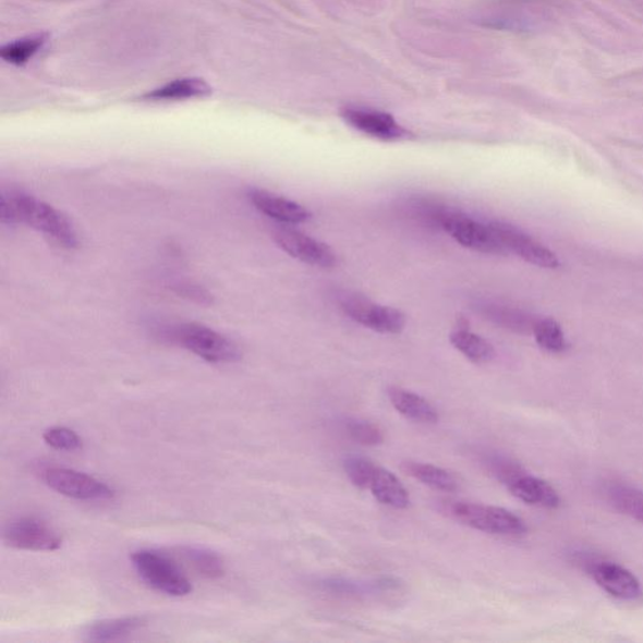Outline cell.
<instances>
[{"mask_svg":"<svg viewBox=\"0 0 643 643\" xmlns=\"http://www.w3.org/2000/svg\"><path fill=\"white\" fill-rule=\"evenodd\" d=\"M0 219L3 225H26L53 239L64 248H76L78 238L72 221L36 196L22 192H3L0 196Z\"/></svg>","mask_w":643,"mask_h":643,"instance_id":"6da1fadb","label":"cell"},{"mask_svg":"<svg viewBox=\"0 0 643 643\" xmlns=\"http://www.w3.org/2000/svg\"><path fill=\"white\" fill-rule=\"evenodd\" d=\"M139 579L151 589L171 597L191 595L193 585L181 568L169 556L151 549L135 551L131 556Z\"/></svg>","mask_w":643,"mask_h":643,"instance_id":"7a4b0ae2","label":"cell"},{"mask_svg":"<svg viewBox=\"0 0 643 643\" xmlns=\"http://www.w3.org/2000/svg\"><path fill=\"white\" fill-rule=\"evenodd\" d=\"M448 512L458 522L484 533L515 537L526 532L522 519L505 508L480 502L453 501L449 505Z\"/></svg>","mask_w":643,"mask_h":643,"instance_id":"3957f363","label":"cell"},{"mask_svg":"<svg viewBox=\"0 0 643 643\" xmlns=\"http://www.w3.org/2000/svg\"><path fill=\"white\" fill-rule=\"evenodd\" d=\"M172 340L211 364H233L242 359V351L234 341L199 324L177 327Z\"/></svg>","mask_w":643,"mask_h":643,"instance_id":"277c9868","label":"cell"},{"mask_svg":"<svg viewBox=\"0 0 643 643\" xmlns=\"http://www.w3.org/2000/svg\"><path fill=\"white\" fill-rule=\"evenodd\" d=\"M441 226L453 241L468 250L484 254L508 253L490 225H482V222L465 216V214L445 213L441 216Z\"/></svg>","mask_w":643,"mask_h":643,"instance_id":"5b68a950","label":"cell"},{"mask_svg":"<svg viewBox=\"0 0 643 643\" xmlns=\"http://www.w3.org/2000/svg\"><path fill=\"white\" fill-rule=\"evenodd\" d=\"M44 481L49 488L72 499L107 500L114 496L109 485L73 469L48 468L44 472Z\"/></svg>","mask_w":643,"mask_h":643,"instance_id":"8992f818","label":"cell"},{"mask_svg":"<svg viewBox=\"0 0 643 643\" xmlns=\"http://www.w3.org/2000/svg\"><path fill=\"white\" fill-rule=\"evenodd\" d=\"M342 310L357 324L384 335H398L405 328L407 318L402 312L392 307L381 306L364 296H344Z\"/></svg>","mask_w":643,"mask_h":643,"instance_id":"52a82bcc","label":"cell"},{"mask_svg":"<svg viewBox=\"0 0 643 643\" xmlns=\"http://www.w3.org/2000/svg\"><path fill=\"white\" fill-rule=\"evenodd\" d=\"M3 538L7 546L22 550L52 551L62 546L61 535L36 518H20L8 523Z\"/></svg>","mask_w":643,"mask_h":643,"instance_id":"ba28073f","label":"cell"},{"mask_svg":"<svg viewBox=\"0 0 643 643\" xmlns=\"http://www.w3.org/2000/svg\"><path fill=\"white\" fill-rule=\"evenodd\" d=\"M490 226L508 253H514L519 258L541 268L554 269L559 266L554 252L522 232L521 229L501 221H493Z\"/></svg>","mask_w":643,"mask_h":643,"instance_id":"9c48e42d","label":"cell"},{"mask_svg":"<svg viewBox=\"0 0 643 643\" xmlns=\"http://www.w3.org/2000/svg\"><path fill=\"white\" fill-rule=\"evenodd\" d=\"M276 243L291 257L313 267L329 268L335 266L336 255L325 243L306 235L299 230L280 228L274 234Z\"/></svg>","mask_w":643,"mask_h":643,"instance_id":"30bf717a","label":"cell"},{"mask_svg":"<svg viewBox=\"0 0 643 643\" xmlns=\"http://www.w3.org/2000/svg\"><path fill=\"white\" fill-rule=\"evenodd\" d=\"M342 117L353 129L362 134L393 142L407 136V130L399 125L391 114L381 111L349 107L343 110Z\"/></svg>","mask_w":643,"mask_h":643,"instance_id":"8fae6325","label":"cell"},{"mask_svg":"<svg viewBox=\"0 0 643 643\" xmlns=\"http://www.w3.org/2000/svg\"><path fill=\"white\" fill-rule=\"evenodd\" d=\"M250 199L254 208L270 219L283 222V225H302L311 218V213L299 203L286 199L260 189L250 192Z\"/></svg>","mask_w":643,"mask_h":643,"instance_id":"7c38bea8","label":"cell"},{"mask_svg":"<svg viewBox=\"0 0 643 643\" xmlns=\"http://www.w3.org/2000/svg\"><path fill=\"white\" fill-rule=\"evenodd\" d=\"M592 575L600 589L616 598L631 600L642 595L636 575L620 565L600 562L593 567Z\"/></svg>","mask_w":643,"mask_h":643,"instance_id":"4fadbf2b","label":"cell"},{"mask_svg":"<svg viewBox=\"0 0 643 643\" xmlns=\"http://www.w3.org/2000/svg\"><path fill=\"white\" fill-rule=\"evenodd\" d=\"M508 489L515 498L525 502V505L555 509L559 506V496L557 490L548 484L532 475L517 473L508 482Z\"/></svg>","mask_w":643,"mask_h":643,"instance_id":"5bb4252c","label":"cell"},{"mask_svg":"<svg viewBox=\"0 0 643 643\" xmlns=\"http://www.w3.org/2000/svg\"><path fill=\"white\" fill-rule=\"evenodd\" d=\"M368 490L386 507L407 509L410 506V496L405 486L398 476L381 466H376Z\"/></svg>","mask_w":643,"mask_h":643,"instance_id":"9a60e30c","label":"cell"},{"mask_svg":"<svg viewBox=\"0 0 643 643\" xmlns=\"http://www.w3.org/2000/svg\"><path fill=\"white\" fill-rule=\"evenodd\" d=\"M389 399L395 410L403 417L411 420V422L420 424L438 423V411L423 396L400 389V387H391Z\"/></svg>","mask_w":643,"mask_h":643,"instance_id":"2e32d148","label":"cell"},{"mask_svg":"<svg viewBox=\"0 0 643 643\" xmlns=\"http://www.w3.org/2000/svg\"><path fill=\"white\" fill-rule=\"evenodd\" d=\"M147 621L145 617L132 616L114 618L96 622L85 632L86 641L90 642H110L119 641L130 636V634L145 628Z\"/></svg>","mask_w":643,"mask_h":643,"instance_id":"e0dca14e","label":"cell"},{"mask_svg":"<svg viewBox=\"0 0 643 643\" xmlns=\"http://www.w3.org/2000/svg\"><path fill=\"white\" fill-rule=\"evenodd\" d=\"M402 468L410 476L434 490L452 493L459 488L457 477L442 468L416 463V461H407Z\"/></svg>","mask_w":643,"mask_h":643,"instance_id":"ac0fdd59","label":"cell"},{"mask_svg":"<svg viewBox=\"0 0 643 643\" xmlns=\"http://www.w3.org/2000/svg\"><path fill=\"white\" fill-rule=\"evenodd\" d=\"M450 342L453 348L476 365L488 364L496 356V351L488 341L481 336L466 331V329H458V331L452 332Z\"/></svg>","mask_w":643,"mask_h":643,"instance_id":"d6986e66","label":"cell"},{"mask_svg":"<svg viewBox=\"0 0 643 643\" xmlns=\"http://www.w3.org/2000/svg\"><path fill=\"white\" fill-rule=\"evenodd\" d=\"M210 93V87L206 85L203 80L184 78L171 82V84L159 89H155L154 93L147 94L145 98L153 101H175L206 96Z\"/></svg>","mask_w":643,"mask_h":643,"instance_id":"ffe728a7","label":"cell"},{"mask_svg":"<svg viewBox=\"0 0 643 643\" xmlns=\"http://www.w3.org/2000/svg\"><path fill=\"white\" fill-rule=\"evenodd\" d=\"M181 551H183L187 562L195 568V571L206 577V579L216 580L225 575V560L214 551L194 547L183 548Z\"/></svg>","mask_w":643,"mask_h":643,"instance_id":"44dd1931","label":"cell"},{"mask_svg":"<svg viewBox=\"0 0 643 643\" xmlns=\"http://www.w3.org/2000/svg\"><path fill=\"white\" fill-rule=\"evenodd\" d=\"M533 333L535 341L543 350L558 353L563 352L567 348L562 328L554 319L546 318L535 322Z\"/></svg>","mask_w":643,"mask_h":643,"instance_id":"7402d4cb","label":"cell"},{"mask_svg":"<svg viewBox=\"0 0 643 643\" xmlns=\"http://www.w3.org/2000/svg\"><path fill=\"white\" fill-rule=\"evenodd\" d=\"M611 498L616 508L643 523V493L628 486H616L611 489Z\"/></svg>","mask_w":643,"mask_h":643,"instance_id":"603a6c76","label":"cell"},{"mask_svg":"<svg viewBox=\"0 0 643 643\" xmlns=\"http://www.w3.org/2000/svg\"><path fill=\"white\" fill-rule=\"evenodd\" d=\"M46 43V36L29 37L16 40V43L5 46L2 49V59L13 64H23L28 62L38 49Z\"/></svg>","mask_w":643,"mask_h":643,"instance_id":"cb8c5ba5","label":"cell"},{"mask_svg":"<svg viewBox=\"0 0 643 643\" xmlns=\"http://www.w3.org/2000/svg\"><path fill=\"white\" fill-rule=\"evenodd\" d=\"M377 465L367 458L352 456L344 460L345 475L356 488L366 490Z\"/></svg>","mask_w":643,"mask_h":643,"instance_id":"d4e9b609","label":"cell"},{"mask_svg":"<svg viewBox=\"0 0 643 643\" xmlns=\"http://www.w3.org/2000/svg\"><path fill=\"white\" fill-rule=\"evenodd\" d=\"M349 435L354 441L367 447H376L384 441V433L380 427L364 420H350L348 425Z\"/></svg>","mask_w":643,"mask_h":643,"instance_id":"484cf974","label":"cell"},{"mask_svg":"<svg viewBox=\"0 0 643 643\" xmlns=\"http://www.w3.org/2000/svg\"><path fill=\"white\" fill-rule=\"evenodd\" d=\"M49 447L61 451H76L82 447L80 436L68 427H52L44 434Z\"/></svg>","mask_w":643,"mask_h":643,"instance_id":"4316f807","label":"cell"},{"mask_svg":"<svg viewBox=\"0 0 643 643\" xmlns=\"http://www.w3.org/2000/svg\"><path fill=\"white\" fill-rule=\"evenodd\" d=\"M175 291L181 296H184V299L192 300L201 304L211 303V294L199 286L181 284L177 287Z\"/></svg>","mask_w":643,"mask_h":643,"instance_id":"83f0119b","label":"cell"}]
</instances>
